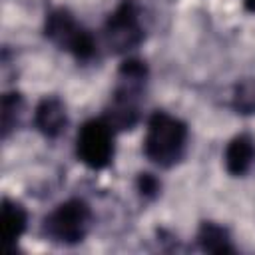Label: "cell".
I'll use <instances>...</instances> for the list:
<instances>
[{
    "instance_id": "1",
    "label": "cell",
    "mask_w": 255,
    "mask_h": 255,
    "mask_svg": "<svg viewBox=\"0 0 255 255\" xmlns=\"http://www.w3.org/2000/svg\"><path fill=\"white\" fill-rule=\"evenodd\" d=\"M147 80V66L137 58H128L118 70V84L106 108L104 120L112 129H131L139 120V96Z\"/></svg>"
},
{
    "instance_id": "2",
    "label": "cell",
    "mask_w": 255,
    "mask_h": 255,
    "mask_svg": "<svg viewBox=\"0 0 255 255\" xmlns=\"http://www.w3.org/2000/svg\"><path fill=\"white\" fill-rule=\"evenodd\" d=\"M185 145L187 126L181 120L165 112H153L149 116L143 139V153L149 161L159 167H171L183 157Z\"/></svg>"
},
{
    "instance_id": "3",
    "label": "cell",
    "mask_w": 255,
    "mask_h": 255,
    "mask_svg": "<svg viewBox=\"0 0 255 255\" xmlns=\"http://www.w3.org/2000/svg\"><path fill=\"white\" fill-rule=\"evenodd\" d=\"M44 34L52 44L70 52L80 62H88L96 56L94 36L82 24H78L72 12L66 8H54L46 14Z\"/></svg>"
},
{
    "instance_id": "4",
    "label": "cell",
    "mask_w": 255,
    "mask_h": 255,
    "mask_svg": "<svg viewBox=\"0 0 255 255\" xmlns=\"http://www.w3.org/2000/svg\"><path fill=\"white\" fill-rule=\"evenodd\" d=\"M92 225V209L82 199H68L56 205L44 217V233L64 245H76L84 241Z\"/></svg>"
},
{
    "instance_id": "5",
    "label": "cell",
    "mask_w": 255,
    "mask_h": 255,
    "mask_svg": "<svg viewBox=\"0 0 255 255\" xmlns=\"http://www.w3.org/2000/svg\"><path fill=\"white\" fill-rule=\"evenodd\" d=\"M104 38L112 52L124 54L143 40L139 10L133 0H122L104 24Z\"/></svg>"
},
{
    "instance_id": "6",
    "label": "cell",
    "mask_w": 255,
    "mask_h": 255,
    "mask_svg": "<svg viewBox=\"0 0 255 255\" xmlns=\"http://www.w3.org/2000/svg\"><path fill=\"white\" fill-rule=\"evenodd\" d=\"M76 153L92 169H104L114 157V129L106 120H88L76 137Z\"/></svg>"
},
{
    "instance_id": "7",
    "label": "cell",
    "mask_w": 255,
    "mask_h": 255,
    "mask_svg": "<svg viewBox=\"0 0 255 255\" xmlns=\"http://www.w3.org/2000/svg\"><path fill=\"white\" fill-rule=\"evenodd\" d=\"M34 124L42 135L58 137L66 129V124H68L66 106L62 104V100L56 96H48L40 100L34 112Z\"/></svg>"
},
{
    "instance_id": "8",
    "label": "cell",
    "mask_w": 255,
    "mask_h": 255,
    "mask_svg": "<svg viewBox=\"0 0 255 255\" xmlns=\"http://www.w3.org/2000/svg\"><path fill=\"white\" fill-rule=\"evenodd\" d=\"M255 161V139L249 133L235 135L225 147V169L231 175H243Z\"/></svg>"
},
{
    "instance_id": "9",
    "label": "cell",
    "mask_w": 255,
    "mask_h": 255,
    "mask_svg": "<svg viewBox=\"0 0 255 255\" xmlns=\"http://www.w3.org/2000/svg\"><path fill=\"white\" fill-rule=\"evenodd\" d=\"M26 223H28L26 209L12 199H4L2 201V233L8 245V251H12V245L26 231Z\"/></svg>"
},
{
    "instance_id": "10",
    "label": "cell",
    "mask_w": 255,
    "mask_h": 255,
    "mask_svg": "<svg viewBox=\"0 0 255 255\" xmlns=\"http://www.w3.org/2000/svg\"><path fill=\"white\" fill-rule=\"evenodd\" d=\"M197 245L205 253H233L235 251L229 231L223 225H217L213 221H203L199 225Z\"/></svg>"
},
{
    "instance_id": "11",
    "label": "cell",
    "mask_w": 255,
    "mask_h": 255,
    "mask_svg": "<svg viewBox=\"0 0 255 255\" xmlns=\"http://www.w3.org/2000/svg\"><path fill=\"white\" fill-rule=\"evenodd\" d=\"M231 106L237 114H243V116L255 114V78H247L235 84Z\"/></svg>"
},
{
    "instance_id": "12",
    "label": "cell",
    "mask_w": 255,
    "mask_h": 255,
    "mask_svg": "<svg viewBox=\"0 0 255 255\" xmlns=\"http://www.w3.org/2000/svg\"><path fill=\"white\" fill-rule=\"evenodd\" d=\"M20 110H22V96L18 92H8L2 96V137L6 139L10 135V131L16 128L18 118H20Z\"/></svg>"
},
{
    "instance_id": "13",
    "label": "cell",
    "mask_w": 255,
    "mask_h": 255,
    "mask_svg": "<svg viewBox=\"0 0 255 255\" xmlns=\"http://www.w3.org/2000/svg\"><path fill=\"white\" fill-rule=\"evenodd\" d=\"M135 185H137V191L143 197H149L151 199V197H155L159 193V181L151 173H139L137 179H135Z\"/></svg>"
},
{
    "instance_id": "14",
    "label": "cell",
    "mask_w": 255,
    "mask_h": 255,
    "mask_svg": "<svg viewBox=\"0 0 255 255\" xmlns=\"http://www.w3.org/2000/svg\"><path fill=\"white\" fill-rule=\"evenodd\" d=\"M243 4L249 12H255V0H243Z\"/></svg>"
}]
</instances>
